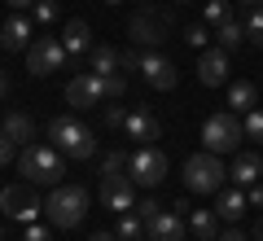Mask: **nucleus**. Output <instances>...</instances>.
I'll list each match as a JSON object with an SVG mask.
<instances>
[{
    "mask_svg": "<svg viewBox=\"0 0 263 241\" xmlns=\"http://www.w3.org/2000/svg\"><path fill=\"white\" fill-rule=\"evenodd\" d=\"M228 180V167H224V158L211 154V149H202V154L184 158V189L189 193H219Z\"/></svg>",
    "mask_w": 263,
    "mask_h": 241,
    "instance_id": "obj_4",
    "label": "nucleus"
},
{
    "mask_svg": "<svg viewBox=\"0 0 263 241\" xmlns=\"http://www.w3.org/2000/svg\"><path fill=\"white\" fill-rule=\"evenodd\" d=\"M246 202H250V211H263V184H250V189H246Z\"/></svg>",
    "mask_w": 263,
    "mask_h": 241,
    "instance_id": "obj_36",
    "label": "nucleus"
},
{
    "mask_svg": "<svg viewBox=\"0 0 263 241\" xmlns=\"http://www.w3.org/2000/svg\"><path fill=\"white\" fill-rule=\"evenodd\" d=\"M246 140V127H241V114L224 110V114H211L206 123H202V145L211 149V154H233V149H241Z\"/></svg>",
    "mask_w": 263,
    "mask_h": 241,
    "instance_id": "obj_5",
    "label": "nucleus"
},
{
    "mask_svg": "<svg viewBox=\"0 0 263 241\" xmlns=\"http://www.w3.org/2000/svg\"><path fill=\"white\" fill-rule=\"evenodd\" d=\"M9 158H13V145L0 136V167H9Z\"/></svg>",
    "mask_w": 263,
    "mask_h": 241,
    "instance_id": "obj_38",
    "label": "nucleus"
},
{
    "mask_svg": "<svg viewBox=\"0 0 263 241\" xmlns=\"http://www.w3.org/2000/svg\"><path fill=\"white\" fill-rule=\"evenodd\" d=\"M246 40L263 48V9H246Z\"/></svg>",
    "mask_w": 263,
    "mask_h": 241,
    "instance_id": "obj_26",
    "label": "nucleus"
},
{
    "mask_svg": "<svg viewBox=\"0 0 263 241\" xmlns=\"http://www.w3.org/2000/svg\"><path fill=\"white\" fill-rule=\"evenodd\" d=\"M219 48L224 53H237V48L246 44V22H237V18H228V22H219Z\"/></svg>",
    "mask_w": 263,
    "mask_h": 241,
    "instance_id": "obj_23",
    "label": "nucleus"
},
{
    "mask_svg": "<svg viewBox=\"0 0 263 241\" xmlns=\"http://www.w3.org/2000/svg\"><path fill=\"white\" fill-rule=\"evenodd\" d=\"M62 44H66V53H92V27H88L84 18H70L62 27Z\"/></svg>",
    "mask_w": 263,
    "mask_h": 241,
    "instance_id": "obj_20",
    "label": "nucleus"
},
{
    "mask_svg": "<svg viewBox=\"0 0 263 241\" xmlns=\"http://www.w3.org/2000/svg\"><path fill=\"white\" fill-rule=\"evenodd\" d=\"M136 241H154V237H136Z\"/></svg>",
    "mask_w": 263,
    "mask_h": 241,
    "instance_id": "obj_45",
    "label": "nucleus"
},
{
    "mask_svg": "<svg viewBox=\"0 0 263 241\" xmlns=\"http://www.w3.org/2000/svg\"><path fill=\"white\" fill-rule=\"evenodd\" d=\"M228 0H206V22H228Z\"/></svg>",
    "mask_w": 263,
    "mask_h": 241,
    "instance_id": "obj_32",
    "label": "nucleus"
},
{
    "mask_svg": "<svg viewBox=\"0 0 263 241\" xmlns=\"http://www.w3.org/2000/svg\"><path fill=\"white\" fill-rule=\"evenodd\" d=\"M9 9H35V0H9Z\"/></svg>",
    "mask_w": 263,
    "mask_h": 241,
    "instance_id": "obj_40",
    "label": "nucleus"
},
{
    "mask_svg": "<svg viewBox=\"0 0 263 241\" xmlns=\"http://www.w3.org/2000/svg\"><path fill=\"white\" fill-rule=\"evenodd\" d=\"M189 232L197 241H215L219 237V215L215 206H189Z\"/></svg>",
    "mask_w": 263,
    "mask_h": 241,
    "instance_id": "obj_18",
    "label": "nucleus"
},
{
    "mask_svg": "<svg viewBox=\"0 0 263 241\" xmlns=\"http://www.w3.org/2000/svg\"><path fill=\"white\" fill-rule=\"evenodd\" d=\"M123 132H127V140H141V145H154V140L162 136V123L154 119L145 105H136V110H127V123H123Z\"/></svg>",
    "mask_w": 263,
    "mask_h": 241,
    "instance_id": "obj_14",
    "label": "nucleus"
},
{
    "mask_svg": "<svg viewBox=\"0 0 263 241\" xmlns=\"http://www.w3.org/2000/svg\"><path fill=\"white\" fill-rule=\"evenodd\" d=\"M136 70H141V75H145V84L158 88V92H171V88H176V79H180L176 62H171V57H162L158 48L141 53V66H136Z\"/></svg>",
    "mask_w": 263,
    "mask_h": 241,
    "instance_id": "obj_9",
    "label": "nucleus"
},
{
    "mask_svg": "<svg viewBox=\"0 0 263 241\" xmlns=\"http://www.w3.org/2000/svg\"><path fill=\"white\" fill-rule=\"evenodd\" d=\"M105 123H110V127H123V123H127V110H123V105H105Z\"/></svg>",
    "mask_w": 263,
    "mask_h": 241,
    "instance_id": "obj_35",
    "label": "nucleus"
},
{
    "mask_svg": "<svg viewBox=\"0 0 263 241\" xmlns=\"http://www.w3.org/2000/svg\"><path fill=\"white\" fill-rule=\"evenodd\" d=\"M105 5H119V0H105Z\"/></svg>",
    "mask_w": 263,
    "mask_h": 241,
    "instance_id": "obj_46",
    "label": "nucleus"
},
{
    "mask_svg": "<svg viewBox=\"0 0 263 241\" xmlns=\"http://www.w3.org/2000/svg\"><path fill=\"white\" fill-rule=\"evenodd\" d=\"M184 5H189V0H184Z\"/></svg>",
    "mask_w": 263,
    "mask_h": 241,
    "instance_id": "obj_47",
    "label": "nucleus"
},
{
    "mask_svg": "<svg viewBox=\"0 0 263 241\" xmlns=\"http://www.w3.org/2000/svg\"><path fill=\"white\" fill-rule=\"evenodd\" d=\"M0 48H9V53H27L31 48V18H22V13H13V18H5V27H0Z\"/></svg>",
    "mask_w": 263,
    "mask_h": 241,
    "instance_id": "obj_16",
    "label": "nucleus"
},
{
    "mask_svg": "<svg viewBox=\"0 0 263 241\" xmlns=\"http://www.w3.org/2000/svg\"><path fill=\"white\" fill-rule=\"evenodd\" d=\"M127 176L136 180V189H158L167 180V154L154 149V145H141L127 162Z\"/></svg>",
    "mask_w": 263,
    "mask_h": 241,
    "instance_id": "obj_7",
    "label": "nucleus"
},
{
    "mask_svg": "<svg viewBox=\"0 0 263 241\" xmlns=\"http://www.w3.org/2000/svg\"><path fill=\"white\" fill-rule=\"evenodd\" d=\"M215 241H250V237H246V232L241 228H228V232H219V237Z\"/></svg>",
    "mask_w": 263,
    "mask_h": 241,
    "instance_id": "obj_37",
    "label": "nucleus"
},
{
    "mask_svg": "<svg viewBox=\"0 0 263 241\" xmlns=\"http://www.w3.org/2000/svg\"><path fill=\"white\" fill-rule=\"evenodd\" d=\"M184 40H189L193 48H206V27H202V22H197V27H189V31H184Z\"/></svg>",
    "mask_w": 263,
    "mask_h": 241,
    "instance_id": "obj_34",
    "label": "nucleus"
},
{
    "mask_svg": "<svg viewBox=\"0 0 263 241\" xmlns=\"http://www.w3.org/2000/svg\"><path fill=\"white\" fill-rule=\"evenodd\" d=\"M66 101L75 105V110H92V105H101V101H105V84H101V75H92V70L75 75V79L66 84Z\"/></svg>",
    "mask_w": 263,
    "mask_h": 241,
    "instance_id": "obj_11",
    "label": "nucleus"
},
{
    "mask_svg": "<svg viewBox=\"0 0 263 241\" xmlns=\"http://www.w3.org/2000/svg\"><path fill=\"white\" fill-rule=\"evenodd\" d=\"M197 79L206 88H219V84H228V53L224 48H202V57H197Z\"/></svg>",
    "mask_w": 263,
    "mask_h": 241,
    "instance_id": "obj_13",
    "label": "nucleus"
},
{
    "mask_svg": "<svg viewBox=\"0 0 263 241\" xmlns=\"http://www.w3.org/2000/svg\"><path fill=\"white\" fill-rule=\"evenodd\" d=\"M31 13H35L40 27H53V22H57V0H35V9H31Z\"/></svg>",
    "mask_w": 263,
    "mask_h": 241,
    "instance_id": "obj_29",
    "label": "nucleus"
},
{
    "mask_svg": "<svg viewBox=\"0 0 263 241\" xmlns=\"http://www.w3.org/2000/svg\"><path fill=\"white\" fill-rule=\"evenodd\" d=\"M0 241H5V224H0Z\"/></svg>",
    "mask_w": 263,
    "mask_h": 241,
    "instance_id": "obj_44",
    "label": "nucleus"
},
{
    "mask_svg": "<svg viewBox=\"0 0 263 241\" xmlns=\"http://www.w3.org/2000/svg\"><path fill=\"white\" fill-rule=\"evenodd\" d=\"M88 241H119V237H114V232H92Z\"/></svg>",
    "mask_w": 263,
    "mask_h": 241,
    "instance_id": "obj_41",
    "label": "nucleus"
},
{
    "mask_svg": "<svg viewBox=\"0 0 263 241\" xmlns=\"http://www.w3.org/2000/svg\"><path fill=\"white\" fill-rule=\"evenodd\" d=\"M101 202L110 206V211H132L136 206V180L132 176H101Z\"/></svg>",
    "mask_w": 263,
    "mask_h": 241,
    "instance_id": "obj_12",
    "label": "nucleus"
},
{
    "mask_svg": "<svg viewBox=\"0 0 263 241\" xmlns=\"http://www.w3.org/2000/svg\"><path fill=\"white\" fill-rule=\"evenodd\" d=\"M5 97H9V75L0 70V101H5Z\"/></svg>",
    "mask_w": 263,
    "mask_h": 241,
    "instance_id": "obj_39",
    "label": "nucleus"
},
{
    "mask_svg": "<svg viewBox=\"0 0 263 241\" xmlns=\"http://www.w3.org/2000/svg\"><path fill=\"white\" fill-rule=\"evenodd\" d=\"M241 127H246V136H250V140H263V110H259V105L241 119Z\"/></svg>",
    "mask_w": 263,
    "mask_h": 241,
    "instance_id": "obj_30",
    "label": "nucleus"
},
{
    "mask_svg": "<svg viewBox=\"0 0 263 241\" xmlns=\"http://www.w3.org/2000/svg\"><path fill=\"white\" fill-rule=\"evenodd\" d=\"M101 84H105V101H119V97L127 92V79H123L119 70H114V75H101Z\"/></svg>",
    "mask_w": 263,
    "mask_h": 241,
    "instance_id": "obj_28",
    "label": "nucleus"
},
{
    "mask_svg": "<svg viewBox=\"0 0 263 241\" xmlns=\"http://www.w3.org/2000/svg\"><path fill=\"white\" fill-rule=\"evenodd\" d=\"M114 237L119 241H136V237H145V219L136 211H123V219L114 224Z\"/></svg>",
    "mask_w": 263,
    "mask_h": 241,
    "instance_id": "obj_25",
    "label": "nucleus"
},
{
    "mask_svg": "<svg viewBox=\"0 0 263 241\" xmlns=\"http://www.w3.org/2000/svg\"><path fill=\"white\" fill-rule=\"evenodd\" d=\"M254 241H263V215L254 219Z\"/></svg>",
    "mask_w": 263,
    "mask_h": 241,
    "instance_id": "obj_42",
    "label": "nucleus"
},
{
    "mask_svg": "<svg viewBox=\"0 0 263 241\" xmlns=\"http://www.w3.org/2000/svg\"><path fill=\"white\" fill-rule=\"evenodd\" d=\"M132 154H123V149H110V154L101 158V176H119V171H127Z\"/></svg>",
    "mask_w": 263,
    "mask_h": 241,
    "instance_id": "obj_27",
    "label": "nucleus"
},
{
    "mask_svg": "<svg viewBox=\"0 0 263 241\" xmlns=\"http://www.w3.org/2000/svg\"><path fill=\"white\" fill-rule=\"evenodd\" d=\"M237 5H246V9H263V0H237Z\"/></svg>",
    "mask_w": 263,
    "mask_h": 241,
    "instance_id": "obj_43",
    "label": "nucleus"
},
{
    "mask_svg": "<svg viewBox=\"0 0 263 241\" xmlns=\"http://www.w3.org/2000/svg\"><path fill=\"white\" fill-rule=\"evenodd\" d=\"M18 171L27 184H62L66 176V154L57 145H22Z\"/></svg>",
    "mask_w": 263,
    "mask_h": 241,
    "instance_id": "obj_1",
    "label": "nucleus"
},
{
    "mask_svg": "<svg viewBox=\"0 0 263 241\" xmlns=\"http://www.w3.org/2000/svg\"><path fill=\"white\" fill-rule=\"evenodd\" d=\"M66 57H70V53H66V44L57 35H35V40H31V48H27V70L44 79V75L62 70Z\"/></svg>",
    "mask_w": 263,
    "mask_h": 241,
    "instance_id": "obj_8",
    "label": "nucleus"
},
{
    "mask_svg": "<svg viewBox=\"0 0 263 241\" xmlns=\"http://www.w3.org/2000/svg\"><path fill=\"white\" fill-rule=\"evenodd\" d=\"M167 27L171 22L158 18V13H136V18L127 22V35H132V44L141 48V53H149V48H158L162 40H167Z\"/></svg>",
    "mask_w": 263,
    "mask_h": 241,
    "instance_id": "obj_10",
    "label": "nucleus"
},
{
    "mask_svg": "<svg viewBox=\"0 0 263 241\" xmlns=\"http://www.w3.org/2000/svg\"><path fill=\"white\" fill-rule=\"evenodd\" d=\"M114 66H119V48H114V44H92V62H88V70H92V75H114Z\"/></svg>",
    "mask_w": 263,
    "mask_h": 241,
    "instance_id": "obj_24",
    "label": "nucleus"
},
{
    "mask_svg": "<svg viewBox=\"0 0 263 241\" xmlns=\"http://www.w3.org/2000/svg\"><path fill=\"white\" fill-rule=\"evenodd\" d=\"M132 211L141 215V219H145V228H149V224H154V219H158V211H162V206H158V202H154V197H145V202H136V206H132Z\"/></svg>",
    "mask_w": 263,
    "mask_h": 241,
    "instance_id": "obj_31",
    "label": "nucleus"
},
{
    "mask_svg": "<svg viewBox=\"0 0 263 241\" xmlns=\"http://www.w3.org/2000/svg\"><path fill=\"white\" fill-rule=\"evenodd\" d=\"M259 176H263V158H259V154H237L233 167H228V180H233V184H241V189L259 184Z\"/></svg>",
    "mask_w": 263,
    "mask_h": 241,
    "instance_id": "obj_19",
    "label": "nucleus"
},
{
    "mask_svg": "<svg viewBox=\"0 0 263 241\" xmlns=\"http://www.w3.org/2000/svg\"><path fill=\"white\" fill-rule=\"evenodd\" d=\"M254 105H259V88H254V79H233V84H228V110H233V114H250Z\"/></svg>",
    "mask_w": 263,
    "mask_h": 241,
    "instance_id": "obj_21",
    "label": "nucleus"
},
{
    "mask_svg": "<svg viewBox=\"0 0 263 241\" xmlns=\"http://www.w3.org/2000/svg\"><path fill=\"white\" fill-rule=\"evenodd\" d=\"M88 215V193L79 184H53V193H48L44 202V219L53 224V228H79Z\"/></svg>",
    "mask_w": 263,
    "mask_h": 241,
    "instance_id": "obj_2",
    "label": "nucleus"
},
{
    "mask_svg": "<svg viewBox=\"0 0 263 241\" xmlns=\"http://www.w3.org/2000/svg\"><path fill=\"white\" fill-rule=\"evenodd\" d=\"M0 136L9 140L13 149H18V145H35V119L22 114V110H9V114H5V123H0Z\"/></svg>",
    "mask_w": 263,
    "mask_h": 241,
    "instance_id": "obj_15",
    "label": "nucleus"
},
{
    "mask_svg": "<svg viewBox=\"0 0 263 241\" xmlns=\"http://www.w3.org/2000/svg\"><path fill=\"white\" fill-rule=\"evenodd\" d=\"M0 211H9V219H18V224H35L40 215H44V202H40V193H35V184H5L0 189Z\"/></svg>",
    "mask_w": 263,
    "mask_h": 241,
    "instance_id": "obj_6",
    "label": "nucleus"
},
{
    "mask_svg": "<svg viewBox=\"0 0 263 241\" xmlns=\"http://www.w3.org/2000/svg\"><path fill=\"white\" fill-rule=\"evenodd\" d=\"M154 241H184V215L180 211H158V219L149 224Z\"/></svg>",
    "mask_w": 263,
    "mask_h": 241,
    "instance_id": "obj_22",
    "label": "nucleus"
},
{
    "mask_svg": "<svg viewBox=\"0 0 263 241\" xmlns=\"http://www.w3.org/2000/svg\"><path fill=\"white\" fill-rule=\"evenodd\" d=\"M48 140H53V145L62 149L66 158H79V162L97 154V136H92V127H84L75 114H57V119L48 123Z\"/></svg>",
    "mask_w": 263,
    "mask_h": 241,
    "instance_id": "obj_3",
    "label": "nucleus"
},
{
    "mask_svg": "<svg viewBox=\"0 0 263 241\" xmlns=\"http://www.w3.org/2000/svg\"><path fill=\"white\" fill-rule=\"evenodd\" d=\"M246 211H250V202H246V189H241V184H233V189L224 184V189H219V202H215V215H219V219L237 224Z\"/></svg>",
    "mask_w": 263,
    "mask_h": 241,
    "instance_id": "obj_17",
    "label": "nucleus"
},
{
    "mask_svg": "<svg viewBox=\"0 0 263 241\" xmlns=\"http://www.w3.org/2000/svg\"><path fill=\"white\" fill-rule=\"evenodd\" d=\"M22 241H53V237H48L44 224H27V228H22Z\"/></svg>",
    "mask_w": 263,
    "mask_h": 241,
    "instance_id": "obj_33",
    "label": "nucleus"
}]
</instances>
